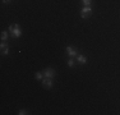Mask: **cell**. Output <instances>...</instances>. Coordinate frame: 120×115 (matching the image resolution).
Masks as SVG:
<instances>
[{"label": "cell", "instance_id": "cell-1", "mask_svg": "<svg viewBox=\"0 0 120 115\" xmlns=\"http://www.w3.org/2000/svg\"><path fill=\"white\" fill-rule=\"evenodd\" d=\"M8 31L10 32L12 37H14V38H18V37L22 34L21 27H19L18 24H10V26H9V28H8Z\"/></svg>", "mask_w": 120, "mask_h": 115}, {"label": "cell", "instance_id": "cell-2", "mask_svg": "<svg viewBox=\"0 0 120 115\" xmlns=\"http://www.w3.org/2000/svg\"><path fill=\"white\" fill-rule=\"evenodd\" d=\"M91 14H92V9H91V7H84L83 9L81 10V17H82V18H87V17H90Z\"/></svg>", "mask_w": 120, "mask_h": 115}, {"label": "cell", "instance_id": "cell-3", "mask_svg": "<svg viewBox=\"0 0 120 115\" xmlns=\"http://www.w3.org/2000/svg\"><path fill=\"white\" fill-rule=\"evenodd\" d=\"M44 77H46V78H54L55 77V70L52 68H46L44 70Z\"/></svg>", "mask_w": 120, "mask_h": 115}, {"label": "cell", "instance_id": "cell-4", "mask_svg": "<svg viewBox=\"0 0 120 115\" xmlns=\"http://www.w3.org/2000/svg\"><path fill=\"white\" fill-rule=\"evenodd\" d=\"M42 84H44L45 88H51L52 87V80H51V78H46V77H45V78L42 79Z\"/></svg>", "mask_w": 120, "mask_h": 115}, {"label": "cell", "instance_id": "cell-5", "mask_svg": "<svg viewBox=\"0 0 120 115\" xmlns=\"http://www.w3.org/2000/svg\"><path fill=\"white\" fill-rule=\"evenodd\" d=\"M0 49H1V54H3V55H8V54H9V47H8V45L5 44V41L1 42Z\"/></svg>", "mask_w": 120, "mask_h": 115}, {"label": "cell", "instance_id": "cell-6", "mask_svg": "<svg viewBox=\"0 0 120 115\" xmlns=\"http://www.w3.org/2000/svg\"><path fill=\"white\" fill-rule=\"evenodd\" d=\"M67 53L69 54L70 56H77V55H78V53H77V49L72 47V46H67Z\"/></svg>", "mask_w": 120, "mask_h": 115}, {"label": "cell", "instance_id": "cell-7", "mask_svg": "<svg viewBox=\"0 0 120 115\" xmlns=\"http://www.w3.org/2000/svg\"><path fill=\"white\" fill-rule=\"evenodd\" d=\"M77 61H78L79 64H86V63H87V58L84 55H81V54H79V55H77Z\"/></svg>", "mask_w": 120, "mask_h": 115}, {"label": "cell", "instance_id": "cell-8", "mask_svg": "<svg viewBox=\"0 0 120 115\" xmlns=\"http://www.w3.org/2000/svg\"><path fill=\"white\" fill-rule=\"evenodd\" d=\"M7 38H8V32L7 31H3L1 32V41H7Z\"/></svg>", "mask_w": 120, "mask_h": 115}, {"label": "cell", "instance_id": "cell-9", "mask_svg": "<svg viewBox=\"0 0 120 115\" xmlns=\"http://www.w3.org/2000/svg\"><path fill=\"white\" fill-rule=\"evenodd\" d=\"M35 78H36L37 80H41V79H44V74H42V73H38V72H37V73L35 74Z\"/></svg>", "mask_w": 120, "mask_h": 115}, {"label": "cell", "instance_id": "cell-10", "mask_svg": "<svg viewBox=\"0 0 120 115\" xmlns=\"http://www.w3.org/2000/svg\"><path fill=\"white\" fill-rule=\"evenodd\" d=\"M91 1H92V0H82V3H83L84 7H90V5H91Z\"/></svg>", "mask_w": 120, "mask_h": 115}, {"label": "cell", "instance_id": "cell-11", "mask_svg": "<svg viewBox=\"0 0 120 115\" xmlns=\"http://www.w3.org/2000/svg\"><path fill=\"white\" fill-rule=\"evenodd\" d=\"M68 65H69V67H73V65H74V60L69 59V60H68Z\"/></svg>", "mask_w": 120, "mask_h": 115}, {"label": "cell", "instance_id": "cell-12", "mask_svg": "<svg viewBox=\"0 0 120 115\" xmlns=\"http://www.w3.org/2000/svg\"><path fill=\"white\" fill-rule=\"evenodd\" d=\"M18 114H19V115H24V114H27V111H26L24 109H22V110L18 111Z\"/></svg>", "mask_w": 120, "mask_h": 115}, {"label": "cell", "instance_id": "cell-13", "mask_svg": "<svg viewBox=\"0 0 120 115\" xmlns=\"http://www.w3.org/2000/svg\"><path fill=\"white\" fill-rule=\"evenodd\" d=\"M3 1H4V3H9L10 0H3Z\"/></svg>", "mask_w": 120, "mask_h": 115}]
</instances>
